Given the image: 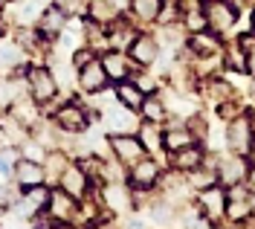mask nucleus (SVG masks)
I'll return each mask as SVG.
<instances>
[{"label": "nucleus", "mask_w": 255, "mask_h": 229, "mask_svg": "<svg viewBox=\"0 0 255 229\" xmlns=\"http://www.w3.org/2000/svg\"><path fill=\"white\" fill-rule=\"evenodd\" d=\"M223 139H226V148L229 151H235V154H250L255 145V131H253V119L250 114L244 111V114L232 116L229 122H226V128H223Z\"/></svg>", "instance_id": "f257e3e1"}, {"label": "nucleus", "mask_w": 255, "mask_h": 229, "mask_svg": "<svg viewBox=\"0 0 255 229\" xmlns=\"http://www.w3.org/2000/svg\"><path fill=\"white\" fill-rule=\"evenodd\" d=\"M215 171H218V183L223 189L235 186V183L247 180V171H250V160L244 154L235 151H226V154H215Z\"/></svg>", "instance_id": "f03ea898"}, {"label": "nucleus", "mask_w": 255, "mask_h": 229, "mask_svg": "<svg viewBox=\"0 0 255 229\" xmlns=\"http://www.w3.org/2000/svg\"><path fill=\"white\" fill-rule=\"evenodd\" d=\"M203 12H206V20H209V29L212 32H218L221 38L235 29V23H238V9L232 6V3H226V0H203Z\"/></svg>", "instance_id": "7ed1b4c3"}, {"label": "nucleus", "mask_w": 255, "mask_h": 229, "mask_svg": "<svg viewBox=\"0 0 255 229\" xmlns=\"http://www.w3.org/2000/svg\"><path fill=\"white\" fill-rule=\"evenodd\" d=\"M194 209L209 218L212 224L215 221H223L226 218V189H223L221 183H215V186H209V189H200L197 197H194Z\"/></svg>", "instance_id": "20e7f679"}, {"label": "nucleus", "mask_w": 255, "mask_h": 229, "mask_svg": "<svg viewBox=\"0 0 255 229\" xmlns=\"http://www.w3.org/2000/svg\"><path fill=\"white\" fill-rule=\"evenodd\" d=\"M128 55H130V61L139 67V70L157 67V61H159V38L151 35V32H136V38H133L130 47H128Z\"/></svg>", "instance_id": "39448f33"}, {"label": "nucleus", "mask_w": 255, "mask_h": 229, "mask_svg": "<svg viewBox=\"0 0 255 229\" xmlns=\"http://www.w3.org/2000/svg\"><path fill=\"white\" fill-rule=\"evenodd\" d=\"M108 145H111L113 157H116L122 165H128V168H130L133 163H139L145 154H148L145 145H142V139H139L136 133H111Z\"/></svg>", "instance_id": "423d86ee"}, {"label": "nucleus", "mask_w": 255, "mask_h": 229, "mask_svg": "<svg viewBox=\"0 0 255 229\" xmlns=\"http://www.w3.org/2000/svg\"><path fill=\"white\" fill-rule=\"evenodd\" d=\"M102 119H105V128L111 133H136L139 122H142V116L136 111H130V108H125L122 102H113L111 108H105Z\"/></svg>", "instance_id": "0eeeda50"}, {"label": "nucleus", "mask_w": 255, "mask_h": 229, "mask_svg": "<svg viewBox=\"0 0 255 229\" xmlns=\"http://www.w3.org/2000/svg\"><path fill=\"white\" fill-rule=\"evenodd\" d=\"M159 160L157 157H151V154H145L139 163H133L130 165V186L136 189V192H148V189H154L159 183Z\"/></svg>", "instance_id": "6e6552de"}, {"label": "nucleus", "mask_w": 255, "mask_h": 229, "mask_svg": "<svg viewBox=\"0 0 255 229\" xmlns=\"http://www.w3.org/2000/svg\"><path fill=\"white\" fill-rule=\"evenodd\" d=\"M79 84L84 93H105L108 90V84H111V76H108V70L102 64V58H93V61H87L84 67H79Z\"/></svg>", "instance_id": "1a4fd4ad"}, {"label": "nucleus", "mask_w": 255, "mask_h": 229, "mask_svg": "<svg viewBox=\"0 0 255 229\" xmlns=\"http://www.w3.org/2000/svg\"><path fill=\"white\" fill-rule=\"evenodd\" d=\"M29 90H32V99H35L38 105L52 102V99L58 96V82H55L52 70H47V67L29 70Z\"/></svg>", "instance_id": "9d476101"}, {"label": "nucleus", "mask_w": 255, "mask_h": 229, "mask_svg": "<svg viewBox=\"0 0 255 229\" xmlns=\"http://www.w3.org/2000/svg\"><path fill=\"white\" fill-rule=\"evenodd\" d=\"M87 122H90V116H87V111L81 108L79 102H73V105L67 102L64 108L55 111V125H58L64 133H76V136H79V133L87 131Z\"/></svg>", "instance_id": "9b49d317"}, {"label": "nucleus", "mask_w": 255, "mask_h": 229, "mask_svg": "<svg viewBox=\"0 0 255 229\" xmlns=\"http://www.w3.org/2000/svg\"><path fill=\"white\" fill-rule=\"evenodd\" d=\"M203 163H206V148H203V142H191V145L177 148V151L168 154V168H177L183 174L194 171L197 165H203Z\"/></svg>", "instance_id": "f8f14e48"}, {"label": "nucleus", "mask_w": 255, "mask_h": 229, "mask_svg": "<svg viewBox=\"0 0 255 229\" xmlns=\"http://www.w3.org/2000/svg\"><path fill=\"white\" fill-rule=\"evenodd\" d=\"M67 23H70V12L64 6H49L38 17V35L44 41H52V38H58L67 29Z\"/></svg>", "instance_id": "ddd939ff"}, {"label": "nucleus", "mask_w": 255, "mask_h": 229, "mask_svg": "<svg viewBox=\"0 0 255 229\" xmlns=\"http://www.w3.org/2000/svg\"><path fill=\"white\" fill-rule=\"evenodd\" d=\"M102 64H105V70H108V76H111V82H122V79H130L133 76V70H136V64L130 61V55H125V49H105L102 55Z\"/></svg>", "instance_id": "4468645a"}, {"label": "nucleus", "mask_w": 255, "mask_h": 229, "mask_svg": "<svg viewBox=\"0 0 255 229\" xmlns=\"http://www.w3.org/2000/svg\"><path fill=\"white\" fill-rule=\"evenodd\" d=\"M61 189L67 192L70 197H76V200H84V195H87V189H90V177H87V171L81 168V165H67L61 171Z\"/></svg>", "instance_id": "2eb2a0df"}, {"label": "nucleus", "mask_w": 255, "mask_h": 229, "mask_svg": "<svg viewBox=\"0 0 255 229\" xmlns=\"http://www.w3.org/2000/svg\"><path fill=\"white\" fill-rule=\"evenodd\" d=\"M136 136L142 139L145 151H148L151 157L165 154V128H162L159 122H148V119H142L139 128H136Z\"/></svg>", "instance_id": "dca6fc26"}, {"label": "nucleus", "mask_w": 255, "mask_h": 229, "mask_svg": "<svg viewBox=\"0 0 255 229\" xmlns=\"http://www.w3.org/2000/svg\"><path fill=\"white\" fill-rule=\"evenodd\" d=\"M186 47L194 52V55H221L223 52V38L212 29H200V32H191Z\"/></svg>", "instance_id": "f3484780"}, {"label": "nucleus", "mask_w": 255, "mask_h": 229, "mask_svg": "<svg viewBox=\"0 0 255 229\" xmlns=\"http://www.w3.org/2000/svg\"><path fill=\"white\" fill-rule=\"evenodd\" d=\"M44 180H47L44 163H35V160H29V157L17 160V165H15V183H17V186L32 189V186H41Z\"/></svg>", "instance_id": "a211bd4d"}, {"label": "nucleus", "mask_w": 255, "mask_h": 229, "mask_svg": "<svg viewBox=\"0 0 255 229\" xmlns=\"http://www.w3.org/2000/svg\"><path fill=\"white\" fill-rule=\"evenodd\" d=\"M221 61L229 76H250V70H247V52H244V47H241L238 41L235 44H223Z\"/></svg>", "instance_id": "6ab92c4d"}, {"label": "nucleus", "mask_w": 255, "mask_h": 229, "mask_svg": "<svg viewBox=\"0 0 255 229\" xmlns=\"http://www.w3.org/2000/svg\"><path fill=\"white\" fill-rule=\"evenodd\" d=\"M113 99L139 114V108H142V102H145V93L139 90V84L133 82V79H122V82H116V87H113Z\"/></svg>", "instance_id": "aec40b11"}, {"label": "nucleus", "mask_w": 255, "mask_h": 229, "mask_svg": "<svg viewBox=\"0 0 255 229\" xmlns=\"http://www.w3.org/2000/svg\"><path fill=\"white\" fill-rule=\"evenodd\" d=\"M102 195H105V206L111 209V215H125L133 206V195H128L122 183H108Z\"/></svg>", "instance_id": "412c9836"}, {"label": "nucleus", "mask_w": 255, "mask_h": 229, "mask_svg": "<svg viewBox=\"0 0 255 229\" xmlns=\"http://www.w3.org/2000/svg\"><path fill=\"white\" fill-rule=\"evenodd\" d=\"M76 206H79V200H76V197H70L64 189H58V192H52V195H49L47 212H49V218H55V221H70L73 212H76Z\"/></svg>", "instance_id": "4be33fe9"}, {"label": "nucleus", "mask_w": 255, "mask_h": 229, "mask_svg": "<svg viewBox=\"0 0 255 229\" xmlns=\"http://www.w3.org/2000/svg\"><path fill=\"white\" fill-rule=\"evenodd\" d=\"M130 17L133 23H157L162 12V0H130Z\"/></svg>", "instance_id": "5701e85b"}, {"label": "nucleus", "mask_w": 255, "mask_h": 229, "mask_svg": "<svg viewBox=\"0 0 255 229\" xmlns=\"http://www.w3.org/2000/svg\"><path fill=\"white\" fill-rule=\"evenodd\" d=\"M139 116L142 119H148V122H165L168 119V108H165V102H162V96L159 93H151V96H145L142 108H139Z\"/></svg>", "instance_id": "b1692460"}, {"label": "nucleus", "mask_w": 255, "mask_h": 229, "mask_svg": "<svg viewBox=\"0 0 255 229\" xmlns=\"http://www.w3.org/2000/svg\"><path fill=\"white\" fill-rule=\"evenodd\" d=\"M186 180H189V186L194 189V192H200V189H209V186L218 183V171H215V165L203 163V165H197L194 171H189Z\"/></svg>", "instance_id": "393cba45"}, {"label": "nucleus", "mask_w": 255, "mask_h": 229, "mask_svg": "<svg viewBox=\"0 0 255 229\" xmlns=\"http://www.w3.org/2000/svg\"><path fill=\"white\" fill-rule=\"evenodd\" d=\"M12 119H17L23 128H32L38 122V105L29 102H12Z\"/></svg>", "instance_id": "a878e982"}, {"label": "nucleus", "mask_w": 255, "mask_h": 229, "mask_svg": "<svg viewBox=\"0 0 255 229\" xmlns=\"http://www.w3.org/2000/svg\"><path fill=\"white\" fill-rule=\"evenodd\" d=\"M23 64V52L17 44H0V70H9V67H20Z\"/></svg>", "instance_id": "bb28decb"}, {"label": "nucleus", "mask_w": 255, "mask_h": 229, "mask_svg": "<svg viewBox=\"0 0 255 229\" xmlns=\"http://www.w3.org/2000/svg\"><path fill=\"white\" fill-rule=\"evenodd\" d=\"M15 203H20V197H17V186L15 183H3V186H0V206L6 209V206H15Z\"/></svg>", "instance_id": "cd10ccee"}, {"label": "nucleus", "mask_w": 255, "mask_h": 229, "mask_svg": "<svg viewBox=\"0 0 255 229\" xmlns=\"http://www.w3.org/2000/svg\"><path fill=\"white\" fill-rule=\"evenodd\" d=\"M93 58H96V55H93V52H90L87 47H79L76 52H73V58H70V61L76 64V70H79V67H84L87 61H93Z\"/></svg>", "instance_id": "c85d7f7f"}, {"label": "nucleus", "mask_w": 255, "mask_h": 229, "mask_svg": "<svg viewBox=\"0 0 255 229\" xmlns=\"http://www.w3.org/2000/svg\"><path fill=\"white\" fill-rule=\"evenodd\" d=\"M12 99H15V93H12L9 82H0V108H9V105H12Z\"/></svg>", "instance_id": "c756f323"}, {"label": "nucleus", "mask_w": 255, "mask_h": 229, "mask_svg": "<svg viewBox=\"0 0 255 229\" xmlns=\"http://www.w3.org/2000/svg\"><path fill=\"white\" fill-rule=\"evenodd\" d=\"M247 70H250V76H255V49L247 52Z\"/></svg>", "instance_id": "7c9ffc66"}, {"label": "nucleus", "mask_w": 255, "mask_h": 229, "mask_svg": "<svg viewBox=\"0 0 255 229\" xmlns=\"http://www.w3.org/2000/svg\"><path fill=\"white\" fill-rule=\"evenodd\" d=\"M247 186L253 189V195H255V165H250V171H247Z\"/></svg>", "instance_id": "2f4dec72"}, {"label": "nucleus", "mask_w": 255, "mask_h": 229, "mask_svg": "<svg viewBox=\"0 0 255 229\" xmlns=\"http://www.w3.org/2000/svg\"><path fill=\"white\" fill-rule=\"evenodd\" d=\"M247 160H250V165H255V145H253V151L247 154Z\"/></svg>", "instance_id": "473e14b6"}, {"label": "nucleus", "mask_w": 255, "mask_h": 229, "mask_svg": "<svg viewBox=\"0 0 255 229\" xmlns=\"http://www.w3.org/2000/svg\"><path fill=\"white\" fill-rule=\"evenodd\" d=\"M250 96L255 99V76H253V82H250Z\"/></svg>", "instance_id": "72a5a7b5"}, {"label": "nucleus", "mask_w": 255, "mask_h": 229, "mask_svg": "<svg viewBox=\"0 0 255 229\" xmlns=\"http://www.w3.org/2000/svg\"><path fill=\"white\" fill-rule=\"evenodd\" d=\"M253 29H255V9H253Z\"/></svg>", "instance_id": "f704fd0d"}, {"label": "nucleus", "mask_w": 255, "mask_h": 229, "mask_svg": "<svg viewBox=\"0 0 255 229\" xmlns=\"http://www.w3.org/2000/svg\"><path fill=\"white\" fill-rule=\"evenodd\" d=\"M0 35H3V23H0Z\"/></svg>", "instance_id": "c9c22d12"}, {"label": "nucleus", "mask_w": 255, "mask_h": 229, "mask_svg": "<svg viewBox=\"0 0 255 229\" xmlns=\"http://www.w3.org/2000/svg\"><path fill=\"white\" fill-rule=\"evenodd\" d=\"M0 212H3V206H0Z\"/></svg>", "instance_id": "e433bc0d"}]
</instances>
